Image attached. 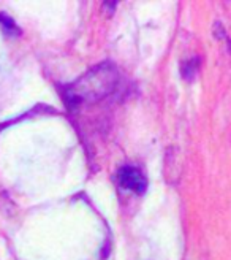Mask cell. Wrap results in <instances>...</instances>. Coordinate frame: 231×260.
Masks as SVG:
<instances>
[{"mask_svg":"<svg viewBox=\"0 0 231 260\" xmlns=\"http://www.w3.org/2000/svg\"><path fill=\"white\" fill-rule=\"evenodd\" d=\"M119 83V72L112 63L105 62L91 69L80 80L67 89V97L71 103L98 102L108 97Z\"/></svg>","mask_w":231,"mask_h":260,"instance_id":"obj_1","label":"cell"},{"mask_svg":"<svg viewBox=\"0 0 231 260\" xmlns=\"http://www.w3.org/2000/svg\"><path fill=\"white\" fill-rule=\"evenodd\" d=\"M118 179H119V184L122 187L132 190V192H135L138 195L144 193L146 189H147V179H146L144 173L136 167L125 165V167L119 168Z\"/></svg>","mask_w":231,"mask_h":260,"instance_id":"obj_2","label":"cell"},{"mask_svg":"<svg viewBox=\"0 0 231 260\" xmlns=\"http://www.w3.org/2000/svg\"><path fill=\"white\" fill-rule=\"evenodd\" d=\"M197 70H198V59H190V60L184 62L181 73L187 81H191L197 75Z\"/></svg>","mask_w":231,"mask_h":260,"instance_id":"obj_3","label":"cell"},{"mask_svg":"<svg viewBox=\"0 0 231 260\" xmlns=\"http://www.w3.org/2000/svg\"><path fill=\"white\" fill-rule=\"evenodd\" d=\"M0 24L4 25V29L8 34H19V29H18V25L15 24V21H13L11 18H8L7 15H4V13H0Z\"/></svg>","mask_w":231,"mask_h":260,"instance_id":"obj_4","label":"cell"}]
</instances>
